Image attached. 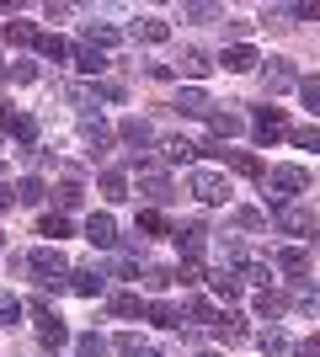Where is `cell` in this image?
<instances>
[{
    "instance_id": "cell-1",
    "label": "cell",
    "mask_w": 320,
    "mask_h": 357,
    "mask_svg": "<svg viewBox=\"0 0 320 357\" xmlns=\"http://www.w3.org/2000/svg\"><path fill=\"white\" fill-rule=\"evenodd\" d=\"M27 272L38 288H64V278H70V261H64L59 245H43V251L27 256Z\"/></svg>"
},
{
    "instance_id": "cell-2",
    "label": "cell",
    "mask_w": 320,
    "mask_h": 357,
    "mask_svg": "<svg viewBox=\"0 0 320 357\" xmlns=\"http://www.w3.org/2000/svg\"><path fill=\"white\" fill-rule=\"evenodd\" d=\"M305 187H310L305 165H273V171H267V197H273V208H277V203H294Z\"/></svg>"
},
{
    "instance_id": "cell-3",
    "label": "cell",
    "mask_w": 320,
    "mask_h": 357,
    "mask_svg": "<svg viewBox=\"0 0 320 357\" xmlns=\"http://www.w3.org/2000/svg\"><path fill=\"white\" fill-rule=\"evenodd\" d=\"M139 197H144V203H155V208L176 197V187H171V176H166V171H160V165H155V160H139Z\"/></svg>"
},
{
    "instance_id": "cell-4",
    "label": "cell",
    "mask_w": 320,
    "mask_h": 357,
    "mask_svg": "<svg viewBox=\"0 0 320 357\" xmlns=\"http://www.w3.org/2000/svg\"><path fill=\"white\" fill-rule=\"evenodd\" d=\"M273 224L283 235H310V229H315V213H310V203H277Z\"/></svg>"
},
{
    "instance_id": "cell-5",
    "label": "cell",
    "mask_w": 320,
    "mask_h": 357,
    "mask_svg": "<svg viewBox=\"0 0 320 357\" xmlns=\"http://www.w3.org/2000/svg\"><path fill=\"white\" fill-rule=\"evenodd\" d=\"M187 192L198 197V203H229V181L219 171H192L187 176Z\"/></svg>"
},
{
    "instance_id": "cell-6",
    "label": "cell",
    "mask_w": 320,
    "mask_h": 357,
    "mask_svg": "<svg viewBox=\"0 0 320 357\" xmlns=\"http://www.w3.org/2000/svg\"><path fill=\"white\" fill-rule=\"evenodd\" d=\"M261 86H267V96H283V91H299V75L289 59H261Z\"/></svg>"
},
{
    "instance_id": "cell-7",
    "label": "cell",
    "mask_w": 320,
    "mask_h": 357,
    "mask_svg": "<svg viewBox=\"0 0 320 357\" xmlns=\"http://www.w3.org/2000/svg\"><path fill=\"white\" fill-rule=\"evenodd\" d=\"M32 320H38V342H43V347H54V352H59V347L70 342L64 320H59L54 310H48V304H32Z\"/></svg>"
},
{
    "instance_id": "cell-8",
    "label": "cell",
    "mask_w": 320,
    "mask_h": 357,
    "mask_svg": "<svg viewBox=\"0 0 320 357\" xmlns=\"http://www.w3.org/2000/svg\"><path fill=\"white\" fill-rule=\"evenodd\" d=\"M80 144H86L91 160H102L107 149H112V128H107L102 118H80Z\"/></svg>"
},
{
    "instance_id": "cell-9",
    "label": "cell",
    "mask_w": 320,
    "mask_h": 357,
    "mask_svg": "<svg viewBox=\"0 0 320 357\" xmlns=\"http://www.w3.org/2000/svg\"><path fill=\"white\" fill-rule=\"evenodd\" d=\"M118 139L134 149V160H139V155L155 144V128H150V118H123V123H118Z\"/></svg>"
},
{
    "instance_id": "cell-10",
    "label": "cell",
    "mask_w": 320,
    "mask_h": 357,
    "mask_svg": "<svg viewBox=\"0 0 320 357\" xmlns=\"http://www.w3.org/2000/svg\"><path fill=\"white\" fill-rule=\"evenodd\" d=\"M251 134H257V144H261V149L277 144V139H283V112H277V107H257V118H251Z\"/></svg>"
},
{
    "instance_id": "cell-11",
    "label": "cell",
    "mask_w": 320,
    "mask_h": 357,
    "mask_svg": "<svg viewBox=\"0 0 320 357\" xmlns=\"http://www.w3.org/2000/svg\"><path fill=\"white\" fill-rule=\"evenodd\" d=\"M171 107H176L182 118H213V102H208V91H203V86H182Z\"/></svg>"
},
{
    "instance_id": "cell-12",
    "label": "cell",
    "mask_w": 320,
    "mask_h": 357,
    "mask_svg": "<svg viewBox=\"0 0 320 357\" xmlns=\"http://www.w3.org/2000/svg\"><path fill=\"white\" fill-rule=\"evenodd\" d=\"M70 64H75L80 75H91V80H102V75H107V64H112V59H107L102 48H91V43H80V48H70Z\"/></svg>"
},
{
    "instance_id": "cell-13",
    "label": "cell",
    "mask_w": 320,
    "mask_h": 357,
    "mask_svg": "<svg viewBox=\"0 0 320 357\" xmlns=\"http://www.w3.org/2000/svg\"><path fill=\"white\" fill-rule=\"evenodd\" d=\"M86 240H91L96 251H112V245H118V224H112V213H91V219H86Z\"/></svg>"
},
{
    "instance_id": "cell-14",
    "label": "cell",
    "mask_w": 320,
    "mask_h": 357,
    "mask_svg": "<svg viewBox=\"0 0 320 357\" xmlns=\"http://www.w3.org/2000/svg\"><path fill=\"white\" fill-rule=\"evenodd\" d=\"M171 70H176V75H187V80H192V86H198V80H208L213 59H208V54H203V48H182V59L171 64Z\"/></svg>"
},
{
    "instance_id": "cell-15",
    "label": "cell",
    "mask_w": 320,
    "mask_h": 357,
    "mask_svg": "<svg viewBox=\"0 0 320 357\" xmlns=\"http://www.w3.org/2000/svg\"><path fill=\"white\" fill-rule=\"evenodd\" d=\"M70 288H75L80 298H96V294H107V272H102V267H96V261H91V267L70 272Z\"/></svg>"
},
{
    "instance_id": "cell-16",
    "label": "cell",
    "mask_w": 320,
    "mask_h": 357,
    "mask_svg": "<svg viewBox=\"0 0 320 357\" xmlns=\"http://www.w3.org/2000/svg\"><path fill=\"white\" fill-rule=\"evenodd\" d=\"M224 64L229 75H251V70H261V59H257V48H245V43H235V48H224Z\"/></svg>"
},
{
    "instance_id": "cell-17",
    "label": "cell",
    "mask_w": 320,
    "mask_h": 357,
    "mask_svg": "<svg viewBox=\"0 0 320 357\" xmlns=\"http://www.w3.org/2000/svg\"><path fill=\"white\" fill-rule=\"evenodd\" d=\"M203 235H208L203 224H187V229H176V235H171V240L182 245V256H187V261H198V256L208 251V240H203Z\"/></svg>"
},
{
    "instance_id": "cell-18",
    "label": "cell",
    "mask_w": 320,
    "mask_h": 357,
    "mask_svg": "<svg viewBox=\"0 0 320 357\" xmlns=\"http://www.w3.org/2000/svg\"><path fill=\"white\" fill-rule=\"evenodd\" d=\"M273 267H277V272H294V278H305V272H310V251H305V245H283V251L273 256Z\"/></svg>"
},
{
    "instance_id": "cell-19",
    "label": "cell",
    "mask_w": 320,
    "mask_h": 357,
    "mask_svg": "<svg viewBox=\"0 0 320 357\" xmlns=\"http://www.w3.org/2000/svg\"><path fill=\"white\" fill-rule=\"evenodd\" d=\"M208 288H213V294H219V298H224V304H229V298H241L245 278H241V272H235V267H219V272H213V278H208Z\"/></svg>"
},
{
    "instance_id": "cell-20",
    "label": "cell",
    "mask_w": 320,
    "mask_h": 357,
    "mask_svg": "<svg viewBox=\"0 0 320 357\" xmlns=\"http://www.w3.org/2000/svg\"><path fill=\"white\" fill-rule=\"evenodd\" d=\"M160 155H166V165H192L203 149L192 144V139H166V144H160Z\"/></svg>"
},
{
    "instance_id": "cell-21",
    "label": "cell",
    "mask_w": 320,
    "mask_h": 357,
    "mask_svg": "<svg viewBox=\"0 0 320 357\" xmlns=\"http://www.w3.org/2000/svg\"><path fill=\"white\" fill-rule=\"evenodd\" d=\"M86 43L107 54V48H118V43H123V32L112 27V22H86Z\"/></svg>"
},
{
    "instance_id": "cell-22",
    "label": "cell",
    "mask_w": 320,
    "mask_h": 357,
    "mask_svg": "<svg viewBox=\"0 0 320 357\" xmlns=\"http://www.w3.org/2000/svg\"><path fill=\"white\" fill-rule=\"evenodd\" d=\"M134 38H139V43H166V38H171V22H160V16H139V22H134Z\"/></svg>"
},
{
    "instance_id": "cell-23",
    "label": "cell",
    "mask_w": 320,
    "mask_h": 357,
    "mask_svg": "<svg viewBox=\"0 0 320 357\" xmlns=\"http://www.w3.org/2000/svg\"><path fill=\"white\" fill-rule=\"evenodd\" d=\"M54 203H59V213H75L80 203H86V187H80L75 176H70V181H59V187H54Z\"/></svg>"
},
{
    "instance_id": "cell-24",
    "label": "cell",
    "mask_w": 320,
    "mask_h": 357,
    "mask_svg": "<svg viewBox=\"0 0 320 357\" xmlns=\"http://www.w3.org/2000/svg\"><path fill=\"white\" fill-rule=\"evenodd\" d=\"M257 347H261L267 357H289V352H294V342L283 336V326H267V331L257 336Z\"/></svg>"
},
{
    "instance_id": "cell-25",
    "label": "cell",
    "mask_w": 320,
    "mask_h": 357,
    "mask_svg": "<svg viewBox=\"0 0 320 357\" xmlns=\"http://www.w3.org/2000/svg\"><path fill=\"white\" fill-rule=\"evenodd\" d=\"M213 331H219V336H224L229 347H241L245 336H251V331H245V320H241L235 310H224V314H219V326H213Z\"/></svg>"
},
{
    "instance_id": "cell-26",
    "label": "cell",
    "mask_w": 320,
    "mask_h": 357,
    "mask_svg": "<svg viewBox=\"0 0 320 357\" xmlns=\"http://www.w3.org/2000/svg\"><path fill=\"white\" fill-rule=\"evenodd\" d=\"M283 310H289V298L277 294V288H257V314L261 320H277Z\"/></svg>"
},
{
    "instance_id": "cell-27",
    "label": "cell",
    "mask_w": 320,
    "mask_h": 357,
    "mask_svg": "<svg viewBox=\"0 0 320 357\" xmlns=\"http://www.w3.org/2000/svg\"><path fill=\"white\" fill-rule=\"evenodd\" d=\"M11 139H16V144H27V149H38V118H32V112H16Z\"/></svg>"
},
{
    "instance_id": "cell-28",
    "label": "cell",
    "mask_w": 320,
    "mask_h": 357,
    "mask_svg": "<svg viewBox=\"0 0 320 357\" xmlns=\"http://www.w3.org/2000/svg\"><path fill=\"white\" fill-rule=\"evenodd\" d=\"M96 187H102L107 203H123V197H128V176H123V171H102V181H96Z\"/></svg>"
},
{
    "instance_id": "cell-29",
    "label": "cell",
    "mask_w": 320,
    "mask_h": 357,
    "mask_svg": "<svg viewBox=\"0 0 320 357\" xmlns=\"http://www.w3.org/2000/svg\"><path fill=\"white\" fill-rule=\"evenodd\" d=\"M112 314L118 320H139V314H150V310L139 304V294H112Z\"/></svg>"
},
{
    "instance_id": "cell-30",
    "label": "cell",
    "mask_w": 320,
    "mask_h": 357,
    "mask_svg": "<svg viewBox=\"0 0 320 357\" xmlns=\"http://www.w3.org/2000/svg\"><path fill=\"white\" fill-rule=\"evenodd\" d=\"M48 197V187L38 176H27V181H16V203H27V208H38V203H43Z\"/></svg>"
},
{
    "instance_id": "cell-31",
    "label": "cell",
    "mask_w": 320,
    "mask_h": 357,
    "mask_svg": "<svg viewBox=\"0 0 320 357\" xmlns=\"http://www.w3.org/2000/svg\"><path fill=\"white\" fill-rule=\"evenodd\" d=\"M38 235H48L54 245H59V240L70 235V219H64V213H43V219H38Z\"/></svg>"
},
{
    "instance_id": "cell-32",
    "label": "cell",
    "mask_w": 320,
    "mask_h": 357,
    "mask_svg": "<svg viewBox=\"0 0 320 357\" xmlns=\"http://www.w3.org/2000/svg\"><path fill=\"white\" fill-rule=\"evenodd\" d=\"M229 219H235V229H245V235H261V229H267V219H261V208H235V213H229Z\"/></svg>"
},
{
    "instance_id": "cell-33",
    "label": "cell",
    "mask_w": 320,
    "mask_h": 357,
    "mask_svg": "<svg viewBox=\"0 0 320 357\" xmlns=\"http://www.w3.org/2000/svg\"><path fill=\"white\" fill-rule=\"evenodd\" d=\"M38 38H43V32L32 27V22H6V43H32L38 48Z\"/></svg>"
},
{
    "instance_id": "cell-34",
    "label": "cell",
    "mask_w": 320,
    "mask_h": 357,
    "mask_svg": "<svg viewBox=\"0 0 320 357\" xmlns=\"http://www.w3.org/2000/svg\"><path fill=\"white\" fill-rule=\"evenodd\" d=\"M38 54H43V59H54V64H64V59H70L64 38H54V32H43V38H38Z\"/></svg>"
},
{
    "instance_id": "cell-35",
    "label": "cell",
    "mask_w": 320,
    "mask_h": 357,
    "mask_svg": "<svg viewBox=\"0 0 320 357\" xmlns=\"http://www.w3.org/2000/svg\"><path fill=\"white\" fill-rule=\"evenodd\" d=\"M208 128H213V139H235L241 134V118H235V112H213Z\"/></svg>"
},
{
    "instance_id": "cell-36",
    "label": "cell",
    "mask_w": 320,
    "mask_h": 357,
    "mask_svg": "<svg viewBox=\"0 0 320 357\" xmlns=\"http://www.w3.org/2000/svg\"><path fill=\"white\" fill-rule=\"evenodd\" d=\"M150 320L160 331H176V326H182V310H176V304H150Z\"/></svg>"
},
{
    "instance_id": "cell-37",
    "label": "cell",
    "mask_w": 320,
    "mask_h": 357,
    "mask_svg": "<svg viewBox=\"0 0 320 357\" xmlns=\"http://www.w3.org/2000/svg\"><path fill=\"white\" fill-rule=\"evenodd\" d=\"M75 352H80V357H107L112 347H107L102 336H96V331H86V336H75Z\"/></svg>"
},
{
    "instance_id": "cell-38",
    "label": "cell",
    "mask_w": 320,
    "mask_h": 357,
    "mask_svg": "<svg viewBox=\"0 0 320 357\" xmlns=\"http://www.w3.org/2000/svg\"><path fill=\"white\" fill-rule=\"evenodd\" d=\"M224 160L235 165V171H241V176H261V160H257V155H245V149H229Z\"/></svg>"
},
{
    "instance_id": "cell-39",
    "label": "cell",
    "mask_w": 320,
    "mask_h": 357,
    "mask_svg": "<svg viewBox=\"0 0 320 357\" xmlns=\"http://www.w3.org/2000/svg\"><path fill=\"white\" fill-rule=\"evenodd\" d=\"M299 102H305L310 112H320V75H305V80H299Z\"/></svg>"
},
{
    "instance_id": "cell-40",
    "label": "cell",
    "mask_w": 320,
    "mask_h": 357,
    "mask_svg": "<svg viewBox=\"0 0 320 357\" xmlns=\"http://www.w3.org/2000/svg\"><path fill=\"white\" fill-rule=\"evenodd\" d=\"M139 235H176V229H166V219H160V213L144 208V213H139Z\"/></svg>"
},
{
    "instance_id": "cell-41",
    "label": "cell",
    "mask_w": 320,
    "mask_h": 357,
    "mask_svg": "<svg viewBox=\"0 0 320 357\" xmlns=\"http://www.w3.org/2000/svg\"><path fill=\"white\" fill-rule=\"evenodd\" d=\"M241 278H245V283H257V288H267V283H273V261H245Z\"/></svg>"
},
{
    "instance_id": "cell-42",
    "label": "cell",
    "mask_w": 320,
    "mask_h": 357,
    "mask_svg": "<svg viewBox=\"0 0 320 357\" xmlns=\"http://www.w3.org/2000/svg\"><path fill=\"white\" fill-rule=\"evenodd\" d=\"M182 22H224L219 6H182Z\"/></svg>"
},
{
    "instance_id": "cell-43",
    "label": "cell",
    "mask_w": 320,
    "mask_h": 357,
    "mask_svg": "<svg viewBox=\"0 0 320 357\" xmlns=\"http://www.w3.org/2000/svg\"><path fill=\"white\" fill-rule=\"evenodd\" d=\"M294 144L299 149H320V128L315 123H299V128H294Z\"/></svg>"
},
{
    "instance_id": "cell-44",
    "label": "cell",
    "mask_w": 320,
    "mask_h": 357,
    "mask_svg": "<svg viewBox=\"0 0 320 357\" xmlns=\"http://www.w3.org/2000/svg\"><path fill=\"white\" fill-rule=\"evenodd\" d=\"M16 320H22V304H16V298L6 294V298H0V331H11Z\"/></svg>"
},
{
    "instance_id": "cell-45",
    "label": "cell",
    "mask_w": 320,
    "mask_h": 357,
    "mask_svg": "<svg viewBox=\"0 0 320 357\" xmlns=\"http://www.w3.org/2000/svg\"><path fill=\"white\" fill-rule=\"evenodd\" d=\"M289 16L294 22H320V6L315 0H299V6H289Z\"/></svg>"
},
{
    "instance_id": "cell-46",
    "label": "cell",
    "mask_w": 320,
    "mask_h": 357,
    "mask_svg": "<svg viewBox=\"0 0 320 357\" xmlns=\"http://www.w3.org/2000/svg\"><path fill=\"white\" fill-rule=\"evenodd\" d=\"M144 283H150V288H171V283H176V272H171V267H150V272H144Z\"/></svg>"
},
{
    "instance_id": "cell-47",
    "label": "cell",
    "mask_w": 320,
    "mask_h": 357,
    "mask_svg": "<svg viewBox=\"0 0 320 357\" xmlns=\"http://www.w3.org/2000/svg\"><path fill=\"white\" fill-rule=\"evenodd\" d=\"M96 96H107V102H123V96H128V86H123V80H102V86H96Z\"/></svg>"
},
{
    "instance_id": "cell-48",
    "label": "cell",
    "mask_w": 320,
    "mask_h": 357,
    "mask_svg": "<svg viewBox=\"0 0 320 357\" xmlns=\"http://www.w3.org/2000/svg\"><path fill=\"white\" fill-rule=\"evenodd\" d=\"M118 352L123 357H139V352H144V342H139L134 331H123V336H118Z\"/></svg>"
},
{
    "instance_id": "cell-49",
    "label": "cell",
    "mask_w": 320,
    "mask_h": 357,
    "mask_svg": "<svg viewBox=\"0 0 320 357\" xmlns=\"http://www.w3.org/2000/svg\"><path fill=\"white\" fill-rule=\"evenodd\" d=\"M176 283H182V288L203 283V272H198V261H187V267H176Z\"/></svg>"
},
{
    "instance_id": "cell-50",
    "label": "cell",
    "mask_w": 320,
    "mask_h": 357,
    "mask_svg": "<svg viewBox=\"0 0 320 357\" xmlns=\"http://www.w3.org/2000/svg\"><path fill=\"white\" fill-rule=\"evenodd\" d=\"M144 75H150V80H171L176 70H171V64H144Z\"/></svg>"
},
{
    "instance_id": "cell-51",
    "label": "cell",
    "mask_w": 320,
    "mask_h": 357,
    "mask_svg": "<svg viewBox=\"0 0 320 357\" xmlns=\"http://www.w3.org/2000/svg\"><path fill=\"white\" fill-rule=\"evenodd\" d=\"M299 357H320V336H305V342H299Z\"/></svg>"
},
{
    "instance_id": "cell-52",
    "label": "cell",
    "mask_w": 320,
    "mask_h": 357,
    "mask_svg": "<svg viewBox=\"0 0 320 357\" xmlns=\"http://www.w3.org/2000/svg\"><path fill=\"white\" fill-rule=\"evenodd\" d=\"M11 203H16V192L6 187V181H0V213H11Z\"/></svg>"
},
{
    "instance_id": "cell-53",
    "label": "cell",
    "mask_w": 320,
    "mask_h": 357,
    "mask_svg": "<svg viewBox=\"0 0 320 357\" xmlns=\"http://www.w3.org/2000/svg\"><path fill=\"white\" fill-rule=\"evenodd\" d=\"M11 123H16V112H11L6 102H0V128H11Z\"/></svg>"
},
{
    "instance_id": "cell-54",
    "label": "cell",
    "mask_w": 320,
    "mask_h": 357,
    "mask_svg": "<svg viewBox=\"0 0 320 357\" xmlns=\"http://www.w3.org/2000/svg\"><path fill=\"white\" fill-rule=\"evenodd\" d=\"M6 80H11V64H6V54H0V86H6Z\"/></svg>"
},
{
    "instance_id": "cell-55",
    "label": "cell",
    "mask_w": 320,
    "mask_h": 357,
    "mask_svg": "<svg viewBox=\"0 0 320 357\" xmlns=\"http://www.w3.org/2000/svg\"><path fill=\"white\" fill-rule=\"evenodd\" d=\"M198 357H224V352H198Z\"/></svg>"
}]
</instances>
